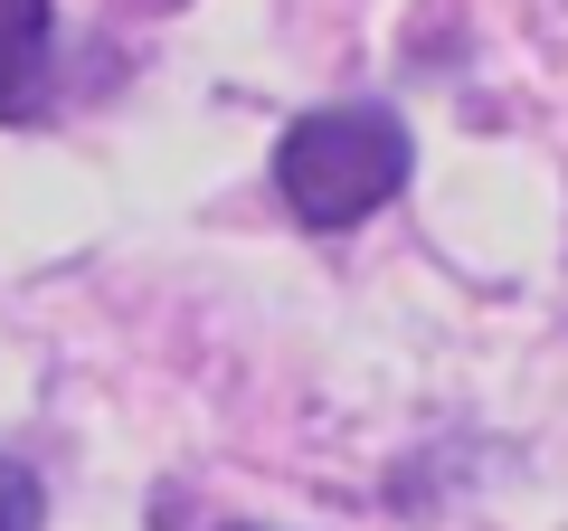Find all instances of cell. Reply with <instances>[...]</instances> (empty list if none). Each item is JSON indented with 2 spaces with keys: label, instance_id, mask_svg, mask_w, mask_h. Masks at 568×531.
<instances>
[{
  "label": "cell",
  "instance_id": "4",
  "mask_svg": "<svg viewBox=\"0 0 568 531\" xmlns=\"http://www.w3.org/2000/svg\"><path fill=\"white\" fill-rule=\"evenodd\" d=\"M237 531H265V522H237Z\"/></svg>",
  "mask_w": 568,
  "mask_h": 531
},
{
  "label": "cell",
  "instance_id": "2",
  "mask_svg": "<svg viewBox=\"0 0 568 531\" xmlns=\"http://www.w3.org/2000/svg\"><path fill=\"white\" fill-rule=\"evenodd\" d=\"M48 104V0H0V114Z\"/></svg>",
  "mask_w": 568,
  "mask_h": 531
},
{
  "label": "cell",
  "instance_id": "3",
  "mask_svg": "<svg viewBox=\"0 0 568 531\" xmlns=\"http://www.w3.org/2000/svg\"><path fill=\"white\" fill-rule=\"evenodd\" d=\"M39 512H48V493H39V474H29L20 455L0 447V531H39Z\"/></svg>",
  "mask_w": 568,
  "mask_h": 531
},
{
  "label": "cell",
  "instance_id": "1",
  "mask_svg": "<svg viewBox=\"0 0 568 531\" xmlns=\"http://www.w3.org/2000/svg\"><path fill=\"white\" fill-rule=\"evenodd\" d=\"M407 162H417V143L388 104H332L275 143V190L304 228H361L407 181Z\"/></svg>",
  "mask_w": 568,
  "mask_h": 531
}]
</instances>
